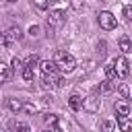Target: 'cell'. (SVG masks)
I'll return each instance as SVG.
<instances>
[{
	"instance_id": "6da1fadb",
	"label": "cell",
	"mask_w": 132,
	"mask_h": 132,
	"mask_svg": "<svg viewBox=\"0 0 132 132\" xmlns=\"http://www.w3.org/2000/svg\"><path fill=\"white\" fill-rule=\"evenodd\" d=\"M54 64H56V68H58L60 72H64V74H68V72H72V70L76 68V60H74V56L68 54V52H64V50H58V52H56V56H54Z\"/></svg>"
},
{
	"instance_id": "7a4b0ae2",
	"label": "cell",
	"mask_w": 132,
	"mask_h": 132,
	"mask_svg": "<svg viewBox=\"0 0 132 132\" xmlns=\"http://www.w3.org/2000/svg\"><path fill=\"white\" fill-rule=\"evenodd\" d=\"M97 21H99V27H101L103 31H111V29L118 27V21H116V16H113L109 10H101V12L97 14Z\"/></svg>"
},
{
	"instance_id": "3957f363",
	"label": "cell",
	"mask_w": 132,
	"mask_h": 132,
	"mask_svg": "<svg viewBox=\"0 0 132 132\" xmlns=\"http://www.w3.org/2000/svg\"><path fill=\"white\" fill-rule=\"evenodd\" d=\"M64 23H66V12H64V10H60V8L50 10V16H47V27L58 29V27H62Z\"/></svg>"
},
{
	"instance_id": "277c9868",
	"label": "cell",
	"mask_w": 132,
	"mask_h": 132,
	"mask_svg": "<svg viewBox=\"0 0 132 132\" xmlns=\"http://www.w3.org/2000/svg\"><path fill=\"white\" fill-rule=\"evenodd\" d=\"M113 70H116V76L120 78H126L130 74V62L126 60V56H118L113 60Z\"/></svg>"
},
{
	"instance_id": "5b68a950",
	"label": "cell",
	"mask_w": 132,
	"mask_h": 132,
	"mask_svg": "<svg viewBox=\"0 0 132 132\" xmlns=\"http://www.w3.org/2000/svg\"><path fill=\"white\" fill-rule=\"evenodd\" d=\"M64 85V78L62 76H58L56 72H52V74H43V78H41V87L43 89H60Z\"/></svg>"
},
{
	"instance_id": "8992f818",
	"label": "cell",
	"mask_w": 132,
	"mask_h": 132,
	"mask_svg": "<svg viewBox=\"0 0 132 132\" xmlns=\"http://www.w3.org/2000/svg\"><path fill=\"white\" fill-rule=\"evenodd\" d=\"M99 105H101V101H99V97H97L95 93L82 99V109H85V111H89V113H95V111H99Z\"/></svg>"
},
{
	"instance_id": "52a82bcc",
	"label": "cell",
	"mask_w": 132,
	"mask_h": 132,
	"mask_svg": "<svg viewBox=\"0 0 132 132\" xmlns=\"http://www.w3.org/2000/svg\"><path fill=\"white\" fill-rule=\"evenodd\" d=\"M4 37H6V45H12V43H16V41L23 39V31H21L19 27H10V29L4 33Z\"/></svg>"
},
{
	"instance_id": "ba28073f",
	"label": "cell",
	"mask_w": 132,
	"mask_h": 132,
	"mask_svg": "<svg viewBox=\"0 0 132 132\" xmlns=\"http://www.w3.org/2000/svg\"><path fill=\"white\" fill-rule=\"evenodd\" d=\"M116 124H118L120 132H132V120L128 116H118L116 118Z\"/></svg>"
},
{
	"instance_id": "9c48e42d",
	"label": "cell",
	"mask_w": 132,
	"mask_h": 132,
	"mask_svg": "<svg viewBox=\"0 0 132 132\" xmlns=\"http://www.w3.org/2000/svg\"><path fill=\"white\" fill-rule=\"evenodd\" d=\"M118 47H120V52L126 56V54H132V41H130V37H120V41H118Z\"/></svg>"
},
{
	"instance_id": "30bf717a",
	"label": "cell",
	"mask_w": 132,
	"mask_h": 132,
	"mask_svg": "<svg viewBox=\"0 0 132 132\" xmlns=\"http://www.w3.org/2000/svg\"><path fill=\"white\" fill-rule=\"evenodd\" d=\"M39 68H41V72L43 74H52V72H56L58 68H56V64H54V60H41L39 62Z\"/></svg>"
},
{
	"instance_id": "8fae6325",
	"label": "cell",
	"mask_w": 132,
	"mask_h": 132,
	"mask_svg": "<svg viewBox=\"0 0 132 132\" xmlns=\"http://www.w3.org/2000/svg\"><path fill=\"white\" fill-rule=\"evenodd\" d=\"M116 113H118V116H128V113H130V103H128L126 99L116 101Z\"/></svg>"
},
{
	"instance_id": "7c38bea8",
	"label": "cell",
	"mask_w": 132,
	"mask_h": 132,
	"mask_svg": "<svg viewBox=\"0 0 132 132\" xmlns=\"http://www.w3.org/2000/svg\"><path fill=\"white\" fill-rule=\"evenodd\" d=\"M68 105H70V109L78 111V109L82 107V97H80V95H76V93H74V95H70V97H68Z\"/></svg>"
},
{
	"instance_id": "4fadbf2b",
	"label": "cell",
	"mask_w": 132,
	"mask_h": 132,
	"mask_svg": "<svg viewBox=\"0 0 132 132\" xmlns=\"http://www.w3.org/2000/svg\"><path fill=\"white\" fill-rule=\"evenodd\" d=\"M8 78H10V66L4 64V62H0V85L8 82Z\"/></svg>"
},
{
	"instance_id": "5bb4252c",
	"label": "cell",
	"mask_w": 132,
	"mask_h": 132,
	"mask_svg": "<svg viewBox=\"0 0 132 132\" xmlns=\"http://www.w3.org/2000/svg\"><path fill=\"white\" fill-rule=\"evenodd\" d=\"M6 103H8V109H10V111H14V113L23 111V101H21V99H14V97H10Z\"/></svg>"
},
{
	"instance_id": "9a60e30c",
	"label": "cell",
	"mask_w": 132,
	"mask_h": 132,
	"mask_svg": "<svg viewBox=\"0 0 132 132\" xmlns=\"http://www.w3.org/2000/svg\"><path fill=\"white\" fill-rule=\"evenodd\" d=\"M50 130H52V132H68V124H66V122H64V120H62V118L58 116L56 124H54V126H52Z\"/></svg>"
},
{
	"instance_id": "2e32d148",
	"label": "cell",
	"mask_w": 132,
	"mask_h": 132,
	"mask_svg": "<svg viewBox=\"0 0 132 132\" xmlns=\"http://www.w3.org/2000/svg\"><path fill=\"white\" fill-rule=\"evenodd\" d=\"M113 87H116V80H107V78H105V80L99 85V93H109Z\"/></svg>"
},
{
	"instance_id": "e0dca14e",
	"label": "cell",
	"mask_w": 132,
	"mask_h": 132,
	"mask_svg": "<svg viewBox=\"0 0 132 132\" xmlns=\"http://www.w3.org/2000/svg\"><path fill=\"white\" fill-rule=\"evenodd\" d=\"M101 132H116V124L111 120H103L101 122Z\"/></svg>"
},
{
	"instance_id": "ac0fdd59",
	"label": "cell",
	"mask_w": 132,
	"mask_h": 132,
	"mask_svg": "<svg viewBox=\"0 0 132 132\" xmlns=\"http://www.w3.org/2000/svg\"><path fill=\"white\" fill-rule=\"evenodd\" d=\"M25 66H29V68L39 66V56H37V54H31V56L27 58V64H25Z\"/></svg>"
},
{
	"instance_id": "d6986e66",
	"label": "cell",
	"mask_w": 132,
	"mask_h": 132,
	"mask_svg": "<svg viewBox=\"0 0 132 132\" xmlns=\"http://www.w3.org/2000/svg\"><path fill=\"white\" fill-rule=\"evenodd\" d=\"M10 66H12V70H14V72H21L25 64H23V60H21V58H16V56H14V58H12V62H10Z\"/></svg>"
},
{
	"instance_id": "ffe728a7",
	"label": "cell",
	"mask_w": 132,
	"mask_h": 132,
	"mask_svg": "<svg viewBox=\"0 0 132 132\" xmlns=\"http://www.w3.org/2000/svg\"><path fill=\"white\" fill-rule=\"evenodd\" d=\"M21 76H23L25 80H33V68H29V66H23V70H21Z\"/></svg>"
},
{
	"instance_id": "44dd1931",
	"label": "cell",
	"mask_w": 132,
	"mask_h": 132,
	"mask_svg": "<svg viewBox=\"0 0 132 132\" xmlns=\"http://www.w3.org/2000/svg\"><path fill=\"white\" fill-rule=\"evenodd\" d=\"M56 120H58V116H56V113H43V122H45L50 128L56 124Z\"/></svg>"
},
{
	"instance_id": "7402d4cb",
	"label": "cell",
	"mask_w": 132,
	"mask_h": 132,
	"mask_svg": "<svg viewBox=\"0 0 132 132\" xmlns=\"http://www.w3.org/2000/svg\"><path fill=\"white\" fill-rule=\"evenodd\" d=\"M105 74H107V80H116V70H113V64H105Z\"/></svg>"
},
{
	"instance_id": "603a6c76",
	"label": "cell",
	"mask_w": 132,
	"mask_h": 132,
	"mask_svg": "<svg viewBox=\"0 0 132 132\" xmlns=\"http://www.w3.org/2000/svg\"><path fill=\"white\" fill-rule=\"evenodd\" d=\"M118 93H120L122 99H128V95H130V87H128V85H120V87H118Z\"/></svg>"
},
{
	"instance_id": "cb8c5ba5",
	"label": "cell",
	"mask_w": 132,
	"mask_h": 132,
	"mask_svg": "<svg viewBox=\"0 0 132 132\" xmlns=\"http://www.w3.org/2000/svg\"><path fill=\"white\" fill-rule=\"evenodd\" d=\"M122 14H124V19H126V21H132V4H124Z\"/></svg>"
},
{
	"instance_id": "d4e9b609",
	"label": "cell",
	"mask_w": 132,
	"mask_h": 132,
	"mask_svg": "<svg viewBox=\"0 0 132 132\" xmlns=\"http://www.w3.org/2000/svg\"><path fill=\"white\" fill-rule=\"evenodd\" d=\"M33 4H35L37 10H47V6H50L47 0H33Z\"/></svg>"
},
{
	"instance_id": "484cf974",
	"label": "cell",
	"mask_w": 132,
	"mask_h": 132,
	"mask_svg": "<svg viewBox=\"0 0 132 132\" xmlns=\"http://www.w3.org/2000/svg\"><path fill=\"white\" fill-rule=\"evenodd\" d=\"M29 35H31V37H39V35H41V27H39V25H31V27H29Z\"/></svg>"
},
{
	"instance_id": "4316f807",
	"label": "cell",
	"mask_w": 132,
	"mask_h": 132,
	"mask_svg": "<svg viewBox=\"0 0 132 132\" xmlns=\"http://www.w3.org/2000/svg\"><path fill=\"white\" fill-rule=\"evenodd\" d=\"M23 111H27V113H37V105H35V103H23Z\"/></svg>"
},
{
	"instance_id": "83f0119b",
	"label": "cell",
	"mask_w": 132,
	"mask_h": 132,
	"mask_svg": "<svg viewBox=\"0 0 132 132\" xmlns=\"http://www.w3.org/2000/svg\"><path fill=\"white\" fill-rule=\"evenodd\" d=\"M12 128H14V132H29V126L27 124H21V122L12 124Z\"/></svg>"
},
{
	"instance_id": "f1b7e54d",
	"label": "cell",
	"mask_w": 132,
	"mask_h": 132,
	"mask_svg": "<svg viewBox=\"0 0 132 132\" xmlns=\"http://www.w3.org/2000/svg\"><path fill=\"white\" fill-rule=\"evenodd\" d=\"M105 47H107V43H105V41H103V39H101V41H99V43H97V52H99V56H105V52H107V50H105Z\"/></svg>"
},
{
	"instance_id": "f546056e",
	"label": "cell",
	"mask_w": 132,
	"mask_h": 132,
	"mask_svg": "<svg viewBox=\"0 0 132 132\" xmlns=\"http://www.w3.org/2000/svg\"><path fill=\"white\" fill-rule=\"evenodd\" d=\"M93 66H95V62H93V60H87V62H85V70H87V72H91V70H93Z\"/></svg>"
},
{
	"instance_id": "4dcf8cb0",
	"label": "cell",
	"mask_w": 132,
	"mask_h": 132,
	"mask_svg": "<svg viewBox=\"0 0 132 132\" xmlns=\"http://www.w3.org/2000/svg\"><path fill=\"white\" fill-rule=\"evenodd\" d=\"M70 6L72 8H80V0H70Z\"/></svg>"
},
{
	"instance_id": "1f68e13d",
	"label": "cell",
	"mask_w": 132,
	"mask_h": 132,
	"mask_svg": "<svg viewBox=\"0 0 132 132\" xmlns=\"http://www.w3.org/2000/svg\"><path fill=\"white\" fill-rule=\"evenodd\" d=\"M0 45H6V37H4V33H0Z\"/></svg>"
},
{
	"instance_id": "d6a6232c",
	"label": "cell",
	"mask_w": 132,
	"mask_h": 132,
	"mask_svg": "<svg viewBox=\"0 0 132 132\" xmlns=\"http://www.w3.org/2000/svg\"><path fill=\"white\" fill-rule=\"evenodd\" d=\"M6 2H16V0H6Z\"/></svg>"
},
{
	"instance_id": "836d02e7",
	"label": "cell",
	"mask_w": 132,
	"mask_h": 132,
	"mask_svg": "<svg viewBox=\"0 0 132 132\" xmlns=\"http://www.w3.org/2000/svg\"><path fill=\"white\" fill-rule=\"evenodd\" d=\"M0 122H2V113H0Z\"/></svg>"
},
{
	"instance_id": "e575fe53",
	"label": "cell",
	"mask_w": 132,
	"mask_h": 132,
	"mask_svg": "<svg viewBox=\"0 0 132 132\" xmlns=\"http://www.w3.org/2000/svg\"><path fill=\"white\" fill-rule=\"evenodd\" d=\"M43 132H52V130H43Z\"/></svg>"
}]
</instances>
